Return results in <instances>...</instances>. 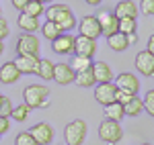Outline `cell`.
<instances>
[{
  "instance_id": "obj_1",
  "label": "cell",
  "mask_w": 154,
  "mask_h": 145,
  "mask_svg": "<svg viewBox=\"0 0 154 145\" xmlns=\"http://www.w3.org/2000/svg\"><path fill=\"white\" fill-rule=\"evenodd\" d=\"M43 14L48 16V21H54V23L58 25L62 33L72 31L76 27V16H74V12L70 10L68 4H51V6L45 8Z\"/></svg>"
},
{
  "instance_id": "obj_2",
  "label": "cell",
  "mask_w": 154,
  "mask_h": 145,
  "mask_svg": "<svg viewBox=\"0 0 154 145\" xmlns=\"http://www.w3.org/2000/svg\"><path fill=\"white\" fill-rule=\"evenodd\" d=\"M23 100L29 109H45L49 106V88L43 84H29L23 92Z\"/></svg>"
},
{
  "instance_id": "obj_3",
  "label": "cell",
  "mask_w": 154,
  "mask_h": 145,
  "mask_svg": "<svg viewBox=\"0 0 154 145\" xmlns=\"http://www.w3.org/2000/svg\"><path fill=\"white\" fill-rule=\"evenodd\" d=\"M86 133H88V127L82 119H76L66 125L64 129V139H66V145H82L84 139H86Z\"/></svg>"
},
{
  "instance_id": "obj_4",
  "label": "cell",
  "mask_w": 154,
  "mask_h": 145,
  "mask_svg": "<svg viewBox=\"0 0 154 145\" xmlns=\"http://www.w3.org/2000/svg\"><path fill=\"white\" fill-rule=\"evenodd\" d=\"M99 137L105 141V143H119L121 141V137H123V129H121V125L115 121H109V119H105V121L99 125Z\"/></svg>"
},
{
  "instance_id": "obj_5",
  "label": "cell",
  "mask_w": 154,
  "mask_h": 145,
  "mask_svg": "<svg viewBox=\"0 0 154 145\" xmlns=\"http://www.w3.org/2000/svg\"><path fill=\"white\" fill-rule=\"evenodd\" d=\"M41 43L33 33H23L17 39V55H37L39 57Z\"/></svg>"
},
{
  "instance_id": "obj_6",
  "label": "cell",
  "mask_w": 154,
  "mask_h": 145,
  "mask_svg": "<svg viewBox=\"0 0 154 145\" xmlns=\"http://www.w3.org/2000/svg\"><path fill=\"white\" fill-rule=\"evenodd\" d=\"M115 90H117V86L113 84V82H103V84H95V100L99 104H111V102H115Z\"/></svg>"
},
{
  "instance_id": "obj_7",
  "label": "cell",
  "mask_w": 154,
  "mask_h": 145,
  "mask_svg": "<svg viewBox=\"0 0 154 145\" xmlns=\"http://www.w3.org/2000/svg\"><path fill=\"white\" fill-rule=\"evenodd\" d=\"M29 133L33 135V139L37 141V145H49L54 141V127L49 123H37L31 127Z\"/></svg>"
},
{
  "instance_id": "obj_8",
  "label": "cell",
  "mask_w": 154,
  "mask_h": 145,
  "mask_svg": "<svg viewBox=\"0 0 154 145\" xmlns=\"http://www.w3.org/2000/svg\"><path fill=\"white\" fill-rule=\"evenodd\" d=\"M74 53L93 59V55L97 53V41L95 39H88V37H84V35L74 37Z\"/></svg>"
},
{
  "instance_id": "obj_9",
  "label": "cell",
  "mask_w": 154,
  "mask_h": 145,
  "mask_svg": "<svg viewBox=\"0 0 154 145\" xmlns=\"http://www.w3.org/2000/svg\"><path fill=\"white\" fill-rule=\"evenodd\" d=\"M97 21H99V27H101V35H113L115 31H117V23H119V19L113 14L111 10H103V12H99V16H97Z\"/></svg>"
},
{
  "instance_id": "obj_10",
  "label": "cell",
  "mask_w": 154,
  "mask_h": 145,
  "mask_svg": "<svg viewBox=\"0 0 154 145\" xmlns=\"http://www.w3.org/2000/svg\"><path fill=\"white\" fill-rule=\"evenodd\" d=\"M78 31H80V35L88 37V39H95L101 35V27H99V21H97V16L93 14H86L84 19H80V23H78Z\"/></svg>"
},
{
  "instance_id": "obj_11",
  "label": "cell",
  "mask_w": 154,
  "mask_h": 145,
  "mask_svg": "<svg viewBox=\"0 0 154 145\" xmlns=\"http://www.w3.org/2000/svg\"><path fill=\"white\" fill-rule=\"evenodd\" d=\"M113 80H115V86H117L119 90H125V92H130V94H138V90H140V82H138L136 74L121 72L117 78H113Z\"/></svg>"
},
{
  "instance_id": "obj_12",
  "label": "cell",
  "mask_w": 154,
  "mask_h": 145,
  "mask_svg": "<svg viewBox=\"0 0 154 145\" xmlns=\"http://www.w3.org/2000/svg\"><path fill=\"white\" fill-rule=\"evenodd\" d=\"M51 49L58 55H70V53H74V37L68 35V33H62L58 39L51 41Z\"/></svg>"
},
{
  "instance_id": "obj_13",
  "label": "cell",
  "mask_w": 154,
  "mask_h": 145,
  "mask_svg": "<svg viewBox=\"0 0 154 145\" xmlns=\"http://www.w3.org/2000/svg\"><path fill=\"white\" fill-rule=\"evenodd\" d=\"M17 68H19V72L21 74H37L39 72V57L37 55H17Z\"/></svg>"
},
{
  "instance_id": "obj_14",
  "label": "cell",
  "mask_w": 154,
  "mask_h": 145,
  "mask_svg": "<svg viewBox=\"0 0 154 145\" xmlns=\"http://www.w3.org/2000/svg\"><path fill=\"white\" fill-rule=\"evenodd\" d=\"M134 63H136V70L142 74V76H154V57L146 51V49L136 55Z\"/></svg>"
},
{
  "instance_id": "obj_15",
  "label": "cell",
  "mask_w": 154,
  "mask_h": 145,
  "mask_svg": "<svg viewBox=\"0 0 154 145\" xmlns=\"http://www.w3.org/2000/svg\"><path fill=\"white\" fill-rule=\"evenodd\" d=\"M76 78V72L70 68V63H56L54 65V80L58 84L66 86V84H72Z\"/></svg>"
},
{
  "instance_id": "obj_16",
  "label": "cell",
  "mask_w": 154,
  "mask_h": 145,
  "mask_svg": "<svg viewBox=\"0 0 154 145\" xmlns=\"http://www.w3.org/2000/svg\"><path fill=\"white\" fill-rule=\"evenodd\" d=\"M91 70H93V76H95V82H97V84L113 82V70H111V65H109V63H105V61H93Z\"/></svg>"
},
{
  "instance_id": "obj_17",
  "label": "cell",
  "mask_w": 154,
  "mask_h": 145,
  "mask_svg": "<svg viewBox=\"0 0 154 145\" xmlns=\"http://www.w3.org/2000/svg\"><path fill=\"white\" fill-rule=\"evenodd\" d=\"M19 78H21V72H19V68H17L14 61L2 63V68H0V82L2 84H14Z\"/></svg>"
},
{
  "instance_id": "obj_18",
  "label": "cell",
  "mask_w": 154,
  "mask_h": 145,
  "mask_svg": "<svg viewBox=\"0 0 154 145\" xmlns=\"http://www.w3.org/2000/svg\"><path fill=\"white\" fill-rule=\"evenodd\" d=\"M113 14H115L117 19H136V16H138L136 2H131V0H119L117 4H115Z\"/></svg>"
},
{
  "instance_id": "obj_19",
  "label": "cell",
  "mask_w": 154,
  "mask_h": 145,
  "mask_svg": "<svg viewBox=\"0 0 154 145\" xmlns=\"http://www.w3.org/2000/svg\"><path fill=\"white\" fill-rule=\"evenodd\" d=\"M17 25H19V29H21V31H25V33H35V31H39V29H41L39 19L29 16V14H25V12H21V14H19Z\"/></svg>"
},
{
  "instance_id": "obj_20",
  "label": "cell",
  "mask_w": 154,
  "mask_h": 145,
  "mask_svg": "<svg viewBox=\"0 0 154 145\" xmlns=\"http://www.w3.org/2000/svg\"><path fill=\"white\" fill-rule=\"evenodd\" d=\"M107 45L113 49V51H125V49L130 47V43H128V35H123V33L115 31L113 35L107 37Z\"/></svg>"
},
{
  "instance_id": "obj_21",
  "label": "cell",
  "mask_w": 154,
  "mask_h": 145,
  "mask_svg": "<svg viewBox=\"0 0 154 145\" xmlns=\"http://www.w3.org/2000/svg\"><path fill=\"white\" fill-rule=\"evenodd\" d=\"M105 117L109 121H115V123H121V119L125 117V110H123V104L119 102H111L105 106Z\"/></svg>"
},
{
  "instance_id": "obj_22",
  "label": "cell",
  "mask_w": 154,
  "mask_h": 145,
  "mask_svg": "<svg viewBox=\"0 0 154 145\" xmlns=\"http://www.w3.org/2000/svg\"><path fill=\"white\" fill-rule=\"evenodd\" d=\"M74 84L80 86V88H93L97 84L95 76H93V70H84V72H78L76 78H74Z\"/></svg>"
},
{
  "instance_id": "obj_23",
  "label": "cell",
  "mask_w": 154,
  "mask_h": 145,
  "mask_svg": "<svg viewBox=\"0 0 154 145\" xmlns=\"http://www.w3.org/2000/svg\"><path fill=\"white\" fill-rule=\"evenodd\" d=\"M39 31H41V35L45 37L48 41H54V39H58V37L62 35L60 27L54 23V21H45V23L41 25V29H39Z\"/></svg>"
},
{
  "instance_id": "obj_24",
  "label": "cell",
  "mask_w": 154,
  "mask_h": 145,
  "mask_svg": "<svg viewBox=\"0 0 154 145\" xmlns=\"http://www.w3.org/2000/svg\"><path fill=\"white\" fill-rule=\"evenodd\" d=\"M91 65H93V59H91V57L76 55V53H74V57H72V61H70V68L76 74H78V72H84V70H91Z\"/></svg>"
},
{
  "instance_id": "obj_25",
  "label": "cell",
  "mask_w": 154,
  "mask_h": 145,
  "mask_svg": "<svg viewBox=\"0 0 154 145\" xmlns=\"http://www.w3.org/2000/svg\"><path fill=\"white\" fill-rule=\"evenodd\" d=\"M123 110H125V115H128V117H138V115L144 110L142 98H140V96H134L128 104H123Z\"/></svg>"
},
{
  "instance_id": "obj_26",
  "label": "cell",
  "mask_w": 154,
  "mask_h": 145,
  "mask_svg": "<svg viewBox=\"0 0 154 145\" xmlns=\"http://www.w3.org/2000/svg\"><path fill=\"white\" fill-rule=\"evenodd\" d=\"M117 31H119V33H123V35L136 33V31H138V21H136V19H119Z\"/></svg>"
},
{
  "instance_id": "obj_27",
  "label": "cell",
  "mask_w": 154,
  "mask_h": 145,
  "mask_svg": "<svg viewBox=\"0 0 154 145\" xmlns=\"http://www.w3.org/2000/svg\"><path fill=\"white\" fill-rule=\"evenodd\" d=\"M37 76L43 78V80H54V61L39 59V72H37Z\"/></svg>"
},
{
  "instance_id": "obj_28",
  "label": "cell",
  "mask_w": 154,
  "mask_h": 145,
  "mask_svg": "<svg viewBox=\"0 0 154 145\" xmlns=\"http://www.w3.org/2000/svg\"><path fill=\"white\" fill-rule=\"evenodd\" d=\"M25 14H29V16H35V19H39L43 12H45V6L41 4V2H37V0H31L27 6L23 8Z\"/></svg>"
},
{
  "instance_id": "obj_29",
  "label": "cell",
  "mask_w": 154,
  "mask_h": 145,
  "mask_svg": "<svg viewBox=\"0 0 154 145\" xmlns=\"http://www.w3.org/2000/svg\"><path fill=\"white\" fill-rule=\"evenodd\" d=\"M29 106L27 104H19V106H12V112H11V117L14 119V121H19V123H23V121H27V117H29Z\"/></svg>"
},
{
  "instance_id": "obj_30",
  "label": "cell",
  "mask_w": 154,
  "mask_h": 145,
  "mask_svg": "<svg viewBox=\"0 0 154 145\" xmlns=\"http://www.w3.org/2000/svg\"><path fill=\"white\" fill-rule=\"evenodd\" d=\"M14 145H37V141L33 139V135L29 131H21L14 137Z\"/></svg>"
},
{
  "instance_id": "obj_31",
  "label": "cell",
  "mask_w": 154,
  "mask_h": 145,
  "mask_svg": "<svg viewBox=\"0 0 154 145\" xmlns=\"http://www.w3.org/2000/svg\"><path fill=\"white\" fill-rule=\"evenodd\" d=\"M142 104H144V110H146L150 117H154V88L146 92V96L142 98Z\"/></svg>"
},
{
  "instance_id": "obj_32",
  "label": "cell",
  "mask_w": 154,
  "mask_h": 145,
  "mask_svg": "<svg viewBox=\"0 0 154 145\" xmlns=\"http://www.w3.org/2000/svg\"><path fill=\"white\" fill-rule=\"evenodd\" d=\"M11 112H12V102L8 96H2L0 100V117H8L11 119Z\"/></svg>"
},
{
  "instance_id": "obj_33",
  "label": "cell",
  "mask_w": 154,
  "mask_h": 145,
  "mask_svg": "<svg viewBox=\"0 0 154 145\" xmlns=\"http://www.w3.org/2000/svg\"><path fill=\"white\" fill-rule=\"evenodd\" d=\"M136 96V94H130V92H125V90H115V102H119V104H128L131 98Z\"/></svg>"
},
{
  "instance_id": "obj_34",
  "label": "cell",
  "mask_w": 154,
  "mask_h": 145,
  "mask_svg": "<svg viewBox=\"0 0 154 145\" xmlns=\"http://www.w3.org/2000/svg\"><path fill=\"white\" fill-rule=\"evenodd\" d=\"M140 10H142V14H146V16H152L154 14V0H142V2H140Z\"/></svg>"
},
{
  "instance_id": "obj_35",
  "label": "cell",
  "mask_w": 154,
  "mask_h": 145,
  "mask_svg": "<svg viewBox=\"0 0 154 145\" xmlns=\"http://www.w3.org/2000/svg\"><path fill=\"white\" fill-rule=\"evenodd\" d=\"M8 33H11V29H8L6 19H2V16H0V41H2V39H6V37H8Z\"/></svg>"
},
{
  "instance_id": "obj_36",
  "label": "cell",
  "mask_w": 154,
  "mask_h": 145,
  "mask_svg": "<svg viewBox=\"0 0 154 145\" xmlns=\"http://www.w3.org/2000/svg\"><path fill=\"white\" fill-rule=\"evenodd\" d=\"M11 129V119L8 117H0V135H4Z\"/></svg>"
},
{
  "instance_id": "obj_37",
  "label": "cell",
  "mask_w": 154,
  "mask_h": 145,
  "mask_svg": "<svg viewBox=\"0 0 154 145\" xmlns=\"http://www.w3.org/2000/svg\"><path fill=\"white\" fill-rule=\"evenodd\" d=\"M11 2H12V6H14L17 10L23 12V8L27 6V4H29V2H31V0H11Z\"/></svg>"
},
{
  "instance_id": "obj_38",
  "label": "cell",
  "mask_w": 154,
  "mask_h": 145,
  "mask_svg": "<svg viewBox=\"0 0 154 145\" xmlns=\"http://www.w3.org/2000/svg\"><path fill=\"white\" fill-rule=\"evenodd\" d=\"M146 51L154 57V35H150V39H148V49H146Z\"/></svg>"
},
{
  "instance_id": "obj_39",
  "label": "cell",
  "mask_w": 154,
  "mask_h": 145,
  "mask_svg": "<svg viewBox=\"0 0 154 145\" xmlns=\"http://www.w3.org/2000/svg\"><path fill=\"white\" fill-rule=\"evenodd\" d=\"M128 43H138V33H130V35H128Z\"/></svg>"
},
{
  "instance_id": "obj_40",
  "label": "cell",
  "mask_w": 154,
  "mask_h": 145,
  "mask_svg": "<svg viewBox=\"0 0 154 145\" xmlns=\"http://www.w3.org/2000/svg\"><path fill=\"white\" fill-rule=\"evenodd\" d=\"M84 2H86V4H91V6H99L103 0H84Z\"/></svg>"
},
{
  "instance_id": "obj_41",
  "label": "cell",
  "mask_w": 154,
  "mask_h": 145,
  "mask_svg": "<svg viewBox=\"0 0 154 145\" xmlns=\"http://www.w3.org/2000/svg\"><path fill=\"white\" fill-rule=\"evenodd\" d=\"M2 51H4V43L0 41V55H2Z\"/></svg>"
},
{
  "instance_id": "obj_42",
  "label": "cell",
  "mask_w": 154,
  "mask_h": 145,
  "mask_svg": "<svg viewBox=\"0 0 154 145\" xmlns=\"http://www.w3.org/2000/svg\"><path fill=\"white\" fill-rule=\"evenodd\" d=\"M37 2H41V4H45V2H49V0H37Z\"/></svg>"
},
{
  "instance_id": "obj_43",
  "label": "cell",
  "mask_w": 154,
  "mask_h": 145,
  "mask_svg": "<svg viewBox=\"0 0 154 145\" xmlns=\"http://www.w3.org/2000/svg\"><path fill=\"white\" fill-rule=\"evenodd\" d=\"M2 96H4V94H0V100H2Z\"/></svg>"
},
{
  "instance_id": "obj_44",
  "label": "cell",
  "mask_w": 154,
  "mask_h": 145,
  "mask_svg": "<svg viewBox=\"0 0 154 145\" xmlns=\"http://www.w3.org/2000/svg\"><path fill=\"white\" fill-rule=\"evenodd\" d=\"M142 145H150V143H142Z\"/></svg>"
},
{
  "instance_id": "obj_45",
  "label": "cell",
  "mask_w": 154,
  "mask_h": 145,
  "mask_svg": "<svg viewBox=\"0 0 154 145\" xmlns=\"http://www.w3.org/2000/svg\"><path fill=\"white\" fill-rule=\"evenodd\" d=\"M0 14H2V8H0Z\"/></svg>"
}]
</instances>
